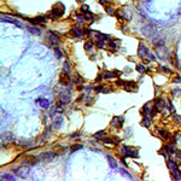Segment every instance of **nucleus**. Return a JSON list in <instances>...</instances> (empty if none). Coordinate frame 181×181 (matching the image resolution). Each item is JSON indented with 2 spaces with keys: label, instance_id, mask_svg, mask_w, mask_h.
Returning <instances> with one entry per match:
<instances>
[{
  "label": "nucleus",
  "instance_id": "f257e3e1",
  "mask_svg": "<svg viewBox=\"0 0 181 181\" xmlns=\"http://www.w3.org/2000/svg\"><path fill=\"white\" fill-rule=\"evenodd\" d=\"M167 164H168V167H169L172 178L174 179V180H180L181 174H180V170H179V167H178V164H176V162L173 158H169L167 162Z\"/></svg>",
  "mask_w": 181,
  "mask_h": 181
},
{
  "label": "nucleus",
  "instance_id": "f03ea898",
  "mask_svg": "<svg viewBox=\"0 0 181 181\" xmlns=\"http://www.w3.org/2000/svg\"><path fill=\"white\" fill-rule=\"evenodd\" d=\"M138 54H139V57H140L142 60H145V62H149V60H153V59H155V57H153L152 54L150 53V51L145 47L144 44H139Z\"/></svg>",
  "mask_w": 181,
  "mask_h": 181
},
{
  "label": "nucleus",
  "instance_id": "7ed1b4c3",
  "mask_svg": "<svg viewBox=\"0 0 181 181\" xmlns=\"http://www.w3.org/2000/svg\"><path fill=\"white\" fill-rule=\"evenodd\" d=\"M64 11H65V7L63 4L58 3L56 4V5L52 7V12L50 15H48V17H51V18H59L62 17L63 15H64Z\"/></svg>",
  "mask_w": 181,
  "mask_h": 181
},
{
  "label": "nucleus",
  "instance_id": "20e7f679",
  "mask_svg": "<svg viewBox=\"0 0 181 181\" xmlns=\"http://www.w3.org/2000/svg\"><path fill=\"white\" fill-rule=\"evenodd\" d=\"M141 31L145 36H152V35L156 34V31H157V27H156L153 23H149V24L142 27Z\"/></svg>",
  "mask_w": 181,
  "mask_h": 181
},
{
  "label": "nucleus",
  "instance_id": "39448f33",
  "mask_svg": "<svg viewBox=\"0 0 181 181\" xmlns=\"http://www.w3.org/2000/svg\"><path fill=\"white\" fill-rule=\"evenodd\" d=\"M121 153L123 156H126V157H133V158H136L139 156L138 151L134 150V149H130V147H128V146H122L121 147Z\"/></svg>",
  "mask_w": 181,
  "mask_h": 181
},
{
  "label": "nucleus",
  "instance_id": "423d86ee",
  "mask_svg": "<svg viewBox=\"0 0 181 181\" xmlns=\"http://www.w3.org/2000/svg\"><path fill=\"white\" fill-rule=\"evenodd\" d=\"M13 172L16 173V175L20 176V178H26L29 174V168L23 165V167H20V168H17V169H15Z\"/></svg>",
  "mask_w": 181,
  "mask_h": 181
},
{
  "label": "nucleus",
  "instance_id": "0eeeda50",
  "mask_svg": "<svg viewBox=\"0 0 181 181\" xmlns=\"http://www.w3.org/2000/svg\"><path fill=\"white\" fill-rule=\"evenodd\" d=\"M47 39L50 40V42L52 45H59L60 44V39L58 37V35L54 34L53 31H48L47 33Z\"/></svg>",
  "mask_w": 181,
  "mask_h": 181
},
{
  "label": "nucleus",
  "instance_id": "6e6552de",
  "mask_svg": "<svg viewBox=\"0 0 181 181\" xmlns=\"http://www.w3.org/2000/svg\"><path fill=\"white\" fill-rule=\"evenodd\" d=\"M56 157V152H51V151H47V152H44L42 155H41V159L45 162H52L53 161V158Z\"/></svg>",
  "mask_w": 181,
  "mask_h": 181
},
{
  "label": "nucleus",
  "instance_id": "1a4fd4ad",
  "mask_svg": "<svg viewBox=\"0 0 181 181\" xmlns=\"http://www.w3.org/2000/svg\"><path fill=\"white\" fill-rule=\"evenodd\" d=\"M70 34L75 37H81L85 35V31H83V29H82L81 27H74L70 30Z\"/></svg>",
  "mask_w": 181,
  "mask_h": 181
},
{
  "label": "nucleus",
  "instance_id": "9d476101",
  "mask_svg": "<svg viewBox=\"0 0 181 181\" xmlns=\"http://www.w3.org/2000/svg\"><path fill=\"white\" fill-rule=\"evenodd\" d=\"M153 108H155V106H152L150 103H147V104L144 105V108L141 109V111H140V112H141L142 116H149V115H151V113H152Z\"/></svg>",
  "mask_w": 181,
  "mask_h": 181
},
{
  "label": "nucleus",
  "instance_id": "9b49d317",
  "mask_svg": "<svg viewBox=\"0 0 181 181\" xmlns=\"http://www.w3.org/2000/svg\"><path fill=\"white\" fill-rule=\"evenodd\" d=\"M59 82L64 86H68L69 83H70V74L63 71L62 75H60V77H59Z\"/></svg>",
  "mask_w": 181,
  "mask_h": 181
},
{
  "label": "nucleus",
  "instance_id": "f8f14e48",
  "mask_svg": "<svg viewBox=\"0 0 181 181\" xmlns=\"http://www.w3.org/2000/svg\"><path fill=\"white\" fill-rule=\"evenodd\" d=\"M59 98H60V103L62 104H69L70 103V94L68 92H62Z\"/></svg>",
  "mask_w": 181,
  "mask_h": 181
},
{
  "label": "nucleus",
  "instance_id": "ddd939ff",
  "mask_svg": "<svg viewBox=\"0 0 181 181\" xmlns=\"http://www.w3.org/2000/svg\"><path fill=\"white\" fill-rule=\"evenodd\" d=\"M27 30L30 33V34H33V35H41L42 34V31H41V29H39V28H36V27H33V26H27Z\"/></svg>",
  "mask_w": 181,
  "mask_h": 181
},
{
  "label": "nucleus",
  "instance_id": "4468645a",
  "mask_svg": "<svg viewBox=\"0 0 181 181\" xmlns=\"http://www.w3.org/2000/svg\"><path fill=\"white\" fill-rule=\"evenodd\" d=\"M122 123H123V117L116 116L111 120V126H112V127H121Z\"/></svg>",
  "mask_w": 181,
  "mask_h": 181
},
{
  "label": "nucleus",
  "instance_id": "2eb2a0df",
  "mask_svg": "<svg viewBox=\"0 0 181 181\" xmlns=\"http://www.w3.org/2000/svg\"><path fill=\"white\" fill-rule=\"evenodd\" d=\"M1 22H7V23H12V24H16L17 27H22V23L18 22L17 20H15V18H10V17H1Z\"/></svg>",
  "mask_w": 181,
  "mask_h": 181
},
{
  "label": "nucleus",
  "instance_id": "dca6fc26",
  "mask_svg": "<svg viewBox=\"0 0 181 181\" xmlns=\"http://www.w3.org/2000/svg\"><path fill=\"white\" fill-rule=\"evenodd\" d=\"M24 163L34 165V164L37 163V157H35V156H27L26 158H24Z\"/></svg>",
  "mask_w": 181,
  "mask_h": 181
},
{
  "label": "nucleus",
  "instance_id": "f3484780",
  "mask_svg": "<svg viewBox=\"0 0 181 181\" xmlns=\"http://www.w3.org/2000/svg\"><path fill=\"white\" fill-rule=\"evenodd\" d=\"M155 106L158 109V110H163L164 106H165V102H164L162 98H157V99H156V103H155Z\"/></svg>",
  "mask_w": 181,
  "mask_h": 181
},
{
  "label": "nucleus",
  "instance_id": "a211bd4d",
  "mask_svg": "<svg viewBox=\"0 0 181 181\" xmlns=\"http://www.w3.org/2000/svg\"><path fill=\"white\" fill-rule=\"evenodd\" d=\"M118 44H120V40H111L110 42H109V48L112 50V51H116L120 46Z\"/></svg>",
  "mask_w": 181,
  "mask_h": 181
},
{
  "label": "nucleus",
  "instance_id": "6ab92c4d",
  "mask_svg": "<svg viewBox=\"0 0 181 181\" xmlns=\"http://www.w3.org/2000/svg\"><path fill=\"white\" fill-rule=\"evenodd\" d=\"M31 23H34V24H39V23H44L46 21V18L44 17V16H39V17L36 18H31V20H29Z\"/></svg>",
  "mask_w": 181,
  "mask_h": 181
},
{
  "label": "nucleus",
  "instance_id": "aec40b11",
  "mask_svg": "<svg viewBox=\"0 0 181 181\" xmlns=\"http://www.w3.org/2000/svg\"><path fill=\"white\" fill-rule=\"evenodd\" d=\"M141 125L145 126V127H147V128L150 127V126H151V118H150V116H144Z\"/></svg>",
  "mask_w": 181,
  "mask_h": 181
},
{
  "label": "nucleus",
  "instance_id": "412c9836",
  "mask_svg": "<svg viewBox=\"0 0 181 181\" xmlns=\"http://www.w3.org/2000/svg\"><path fill=\"white\" fill-rule=\"evenodd\" d=\"M125 88L127 91H133L136 88V85H135V82H126V86Z\"/></svg>",
  "mask_w": 181,
  "mask_h": 181
},
{
  "label": "nucleus",
  "instance_id": "4be33fe9",
  "mask_svg": "<svg viewBox=\"0 0 181 181\" xmlns=\"http://www.w3.org/2000/svg\"><path fill=\"white\" fill-rule=\"evenodd\" d=\"M62 123H63V117H62V116H59V117H57V118L54 120L53 126H54L56 128H59L60 126H62Z\"/></svg>",
  "mask_w": 181,
  "mask_h": 181
},
{
  "label": "nucleus",
  "instance_id": "5701e85b",
  "mask_svg": "<svg viewBox=\"0 0 181 181\" xmlns=\"http://www.w3.org/2000/svg\"><path fill=\"white\" fill-rule=\"evenodd\" d=\"M93 46H94V44L92 42V41H86V44H85V50L86 51H92L93 50Z\"/></svg>",
  "mask_w": 181,
  "mask_h": 181
},
{
  "label": "nucleus",
  "instance_id": "b1692460",
  "mask_svg": "<svg viewBox=\"0 0 181 181\" xmlns=\"http://www.w3.org/2000/svg\"><path fill=\"white\" fill-rule=\"evenodd\" d=\"M159 135L162 136V139H168L169 138V132H167V130H164V129H161L159 130Z\"/></svg>",
  "mask_w": 181,
  "mask_h": 181
},
{
  "label": "nucleus",
  "instance_id": "393cba45",
  "mask_svg": "<svg viewBox=\"0 0 181 181\" xmlns=\"http://www.w3.org/2000/svg\"><path fill=\"white\" fill-rule=\"evenodd\" d=\"M63 71H65V73H68V74H71L70 65H69L68 62H64V64H63Z\"/></svg>",
  "mask_w": 181,
  "mask_h": 181
},
{
  "label": "nucleus",
  "instance_id": "a878e982",
  "mask_svg": "<svg viewBox=\"0 0 181 181\" xmlns=\"http://www.w3.org/2000/svg\"><path fill=\"white\" fill-rule=\"evenodd\" d=\"M64 147H62V146H54V149H53V151L56 152V155H60V153H63L64 152Z\"/></svg>",
  "mask_w": 181,
  "mask_h": 181
},
{
  "label": "nucleus",
  "instance_id": "bb28decb",
  "mask_svg": "<svg viewBox=\"0 0 181 181\" xmlns=\"http://www.w3.org/2000/svg\"><path fill=\"white\" fill-rule=\"evenodd\" d=\"M82 147L83 146H82L81 144H74L73 146L70 147V150H71V152H75V151H77V150H81Z\"/></svg>",
  "mask_w": 181,
  "mask_h": 181
},
{
  "label": "nucleus",
  "instance_id": "cd10ccee",
  "mask_svg": "<svg viewBox=\"0 0 181 181\" xmlns=\"http://www.w3.org/2000/svg\"><path fill=\"white\" fill-rule=\"evenodd\" d=\"M40 105H41V108L47 109L48 106H50V103H48L47 99H41V100H40Z\"/></svg>",
  "mask_w": 181,
  "mask_h": 181
},
{
  "label": "nucleus",
  "instance_id": "c85d7f7f",
  "mask_svg": "<svg viewBox=\"0 0 181 181\" xmlns=\"http://www.w3.org/2000/svg\"><path fill=\"white\" fill-rule=\"evenodd\" d=\"M115 75H116V74H112V73H110V71H104V73H103V77H105V79H112Z\"/></svg>",
  "mask_w": 181,
  "mask_h": 181
},
{
  "label": "nucleus",
  "instance_id": "c756f323",
  "mask_svg": "<svg viewBox=\"0 0 181 181\" xmlns=\"http://www.w3.org/2000/svg\"><path fill=\"white\" fill-rule=\"evenodd\" d=\"M54 53H56V56H57V58H62L64 54H63V52L60 51V48L59 47H56L54 48Z\"/></svg>",
  "mask_w": 181,
  "mask_h": 181
},
{
  "label": "nucleus",
  "instance_id": "7c9ffc66",
  "mask_svg": "<svg viewBox=\"0 0 181 181\" xmlns=\"http://www.w3.org/2000/svg\"><path fill=\"white\" fill-rule=\"evenodd\" d=\"M105 10H106L108 15H110V16H113V15L116 13V12H115V10H113L112 7H110V6H105Z\"/></svg>",
  "mask_w": 181,
  "mask_h": 181
},
{
  "label": "nucleus",
  "instance_id": "2f4dec72",
  "mask_svg": "<svg viewBox=\"0 0 181 181\" xmlns=\"http://www.w3.org/2000/svg\"><path fill=\"white\" fill-rule=\"evenodd\" d=\"M108 161H109V163H110V165L112 168H116V162H115V159L111 157V156H108Z\"/></svg>",
  "mask_w": 181,
  "mask_h": 181
},
{
  "label": "nucleus",
  "instance_id": "473e14b6",
  "mask_svg": "<svg viewBox=\"0 0 181 181\" xmlns=\"http://www.w3.org/2000/svg\"><path fill=\"white\" fill-rule=\"evenodd\" d=\"M136 70H138L139 73H145L146 69H145V66L142 64H136Z\"/></svg>",
  "mask_w": 181,
  "mask_h": 181
},
{
  "label": "nucleus",
  "instance_id": "72a5a7b5",
  "mask_svg": "<svg viewBox=\"0 0 181 181\" xmlns=\"http://www.w3.org/2000/svg\"><path fill=\"white\" fill-rule=\"evenodd\" d=\"M104 134H105V132H104V130H99L98 133H96V134H94V135H93V138H96V139H100L103 135H104Z\"/></svg>",
  "mask_w": 181,
  "mask_h": 181
},
{
  "label": "nucleus",
  "instance_id": "f704fd0d",
  "mask_svg": "<svg viewBox=\"0 0 181 181\" xmlns=\"http://www.w3.org/2000/svg\"><path fill=\"white\" fill-rule=\"evenodd\" d=\"M1 179L3 180H15V176H12V175H10V174H5V175H1Z\"/></svg>",
  "mask_w": 181,
  "mask_h": 181
},
{
  "label": "nucleus",
  "instance_id": "c9c22d12",
  "mask_svg": "<svg viewBox=\"0 0 181 181\" xmlns=\"http://www.w3.org/2000/svg\"><path fill=\"white\" fill-rule=\"evenodd\" d=\"M170 60L173 62V64L175 65V66H178L179 65V63H178V60H176V58H175V54H172V58H169Z\"/></svg>",
  "mask_w": 181,
  "mask_h": 181
},
{
  "label": "nucleus",
  "instance_id": "e433bc0d",
  "mask_svg": "<svg viewBox=\"0 0 181 181\" xmlns=\"http://www.w3.org/2000/svg\"><path fill=\"white\" fill-rule=\"evenodd\" d=\"M92 18H93V15H91L89 12H86L85 13V20L86 21H91Z\"/></svg>",
  "mask_w": 181,
  "mask_h": 181
},
{
  "label": "nucleus",
  "instance_id": "4c0bfd02",
  "mask_svg": "<svg viewBox=\"0 0 181 181\" xmlns=\"http://www.w3.org/2000/svg\"><path fill=\"white\" fill-rule=\"evenodd\" d=\"M121 173H122V174H123V175H126V176H127V178L132 179V175H130V174H129V173H128V172H126V169H121Z\"/></svg>",
  "mask_w": 181,
  "mask_h": 181
},
{
  "label": "nucleus",
  "instance_id": "58836bf2",
  "mask_svg": "<svg viewBox=\"0 0 181 181\" xmlns=\"http://www.w3.org/2000/svg\"><path fill=\"white\" fill-rule=\"evenodd\" d=\"M158 153H161V155H163L164 157H168V153H169V152H165V149H161Z\"/></svg>",
  "mask_w": 181,
  "mask_h": 181
},
{
  "label": "nucleus",
  "instance_id": "ea45409f",
  "mask_svg": "<svg viewBox=\"0 0 181 181\" xmlns=\"http://www.w3.org/2000/svg\"><path fill=\"white\" fill-rule=\"evenodd\" d=\"M81 11H83V12H89V9H88L87 5H82L81 6Z\"/></svg>",
  "mask_w": 181,
  "mask_h": 181
},
{
  "label": "nucleus",
  "instance_id": "a19ab883",
  "mask_svg": "<svg viewBox=\"0 0 181 181\" xmlns=\"http://www.w3.org/2000/svg\"><path fill=\"white\" fill-rule=\"evenodd\" d=\"M103 141H104L105 144H111V142H112V139H111V138H105Z\"/></svg>",
  "mask_w": 181,
  "mask_h": 181
},
{
  "label": "nucleus",
  "instance_id": "79ce46f5",
  "mask_svg": "<svg viewBox=\"0 0 181 181\" xmlns=\"http://www.w3.org/2000/svg\"><path fill=\"white\" fill-rule=\"evenodd\" d=\"M94 91H96L97 93H99V92H102V91H103V87H102V86H97V87L94 88Z\"/></svg>",
  "mask_w": 181,
  "mask_h": 181
},
{
  "label": "nucleus",
  "instance_id": "37998d69",
  "mask_svg": "<svg viewBox=\"0 0 181 181\" xmlns=\"http://www.w3.org/2000/svg\"><path fill=\"white\" fill-rule=\"evenodd\" d=\"M161 70H163V71H165V73H172V70L170 69H168V68H164V66H161Z\"/></svg>",
  "mask_w": 181,
  "mask_h": 181
},
{
  "label": "nucleus",
  "instance_id": "c03bdc74",
  "mask_svg": "<svg viewBox=\"0 0 181 181\" xmlns=\"http://www.w3.org/2000/svg\"><path fill=\"white\" fill-rule=\"evenodd\" d=\"M102 92H104V93H110V88L108 87H103V91Z\"/></svg>",
  "mask_w": 181,
  "mask_h": 181
},
{
  "label": "nucleus",
  "instance_id": "a18cd8bd",
  "mask_svg": "<svg viewBox=\"0 0 181 181\" xmlns=\"http://www.w3.org/2000/svg\"><path fill=\"white\" fill-rule=\"evenodd\" d=\"M174 120H175V121H178V123H181V116H174Z\"/></svg>",
  "mask_w": 181,
  "mask_h": 181
},
{
  "label": "nucleus",
  "instance_id": "49530a36",
  "mask_svg": "<svg viewBox=\"0 0 181 181\" xmlns=\"http://www.w3.org/2000/svg\"><path fill=\"white\" fill-rule=\"evenodd\" d=\"M98 1H99L100 4H108L109 0H98Z\"/></svg>",
  "mask_w": 181,
  "mask_h": 181
},
{
  "label": "nucleus",
  "instance_id": "de8ad7c7",
  "mask_svg": "<svg viewBox=\"0 0 181 181\" xmlns=\"http://www.w3.org/2000/svg\"><path fill=\"white\" fill-rule=\"evenodd\" d=\"M178 92H180V91H178V89H173V94H174V96H176V94H178Z\"/></svg>",
  "mask_w": 181,
  "mask_h": 181
},
{
  "label": "nucleus",
  "instance_id": "09e8293b",
  "mask_svg": "<svg viewBox=\"0 0 181 181\" xmlns=\"http://www.w3.org/2000/svg\"><path fill=\"white\" fill-rule=\"evenodd\" d=\"M80 135V133H75L74 135H71V138H76V136H79Z\"/></svg>",
  "mask_w": 181,
  "mask_h": 181
},
{
  "label": "nucleus",
  "instance_id": "8fccbe9b",
  "mask_svg": "<svg viewBox=\"0 0 181 181\" xmlns=\"http://www.w3.org/2000/svg\"><path fill=\"white\" fill-rule=\"evenodd\" d=\"M76 1H77V3H80V4H82L83 1H85V0H76Z\"/></svg>",
  "mask_w": 181,
  "mask_h": 181
}]
</instances>
